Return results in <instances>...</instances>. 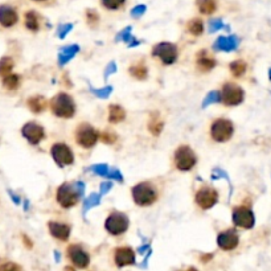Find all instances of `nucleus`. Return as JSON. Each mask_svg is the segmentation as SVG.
<instances>
[{
    "instance_id": "nucleus-1",
    "label": "nucleus",
    "mask_w": 271,
    "mask_h": 271,
    "mask_svg": "<svg viewBox=\"0 0 271 271\" xmlns=\"http://www.w3.org/2000/svg\"><path fill=\"white\" fill-rule=\"evenodd\" d=\"M52 111L60 118H72L76 112V105L70 95L65 93L57 94L51 102Z\"/></svg>"
},
{
    "instance_id": "nucleus-2",
    "label": "nucleus",
    "mask_w": 271,
    "mask_h": 271,
    "mask_svg": "<svg viewBox=\"0 0 271 271\" xmlns=\"http://www.w3.org/2000/svg\"><path fill=\"white\" fill-rule=\"evenodd\" d=\"M132 197L136 205L148 206L156 201V190L148 182H140L132 188Z\"/></svg>"
},
{
    "instance_id": "nucleus-3",
    "label": "nucleus",
    "mask_w": 271,
    "mask_h": 271,
    "mask_svg": "<svg viewBox=\"0 0 271 271\" xmlns=\"http://www.w3.org/2000/svg\"><path fill=\"white\" fill-rule=\"evenodd\" d=\"M197 163L194 152L188 146H181L175 152V166L180 171L192 170Z\"/></svg>"
},
{
    "instance_id": "nucleus-4",
    "label": "nucleus",
    "mask_w": 271,
    "mask_h": 271,
    "mask_svg": "<svg viewBox=\"0 0 271 271\" xmlns=\"http://www.w3.org/2000/svg\"><path fill=\"white\" fill-rule=\"evenodd\" d=\"M105 228L112 236L123 234L128 228V217L120 212H112L106 220Z\"/></svg>"
},
{
    "instance_id": "nucleus-5",
    "label": "nucleus",
    "mask_w": 271,
    "mask_h": 271,
    "mask_svg": "<svg viewBox=\"0 0 271 271\" xmlns=\"http://www.w3.org/2000/svg\"><path fill=\"white\" fill-rule=\"evenodd\" d=\"M234 127L228 119H217L210 128V134L216 142H228L233 135Z\"/></svg>"
},
{
    "instance_id": "nucleus-6",
    "label": "nucleus",
    "mask_w": 271,
    "mask_h": 271,
    "mask_svg": "<svg viewBox=\"0 0 271 271\" xmlns=\"http://www.w3.org/2000/svg\"><path fill=\"white\" fill-rule=\"evenodd\" d=\"M78 193L76 188L73 185H70L68 182L62 184L57 190V201L58 204L65 208V209H69L72 206H74L78 201Z\"/></svg>"
},
{
    "instance_id": "nucleus-7",
    "label": "nucleus",
    "mask_w": 271,
    "mask_h": 271,
    "mask_svg": "<svg viewBox=\"0 0 271 271\" xmlns=\"http://www.w3.org/2000/svg\"><path fill=\"white\" fill-rule=\"evenodd\" d=\"M76 139L80 146L84 148H91L98 140V132L90 124H80L76 132Z\"/></svg>"
},
{
    "instance_id": "nucleus-8",
    "label": "nucleus",
    "mask_w": 271,
    "mask_h": 271,
    "mask_svg": "<svg viewBox=\"0 0 271 271\" xmlns=\"http://www.w3.org/2000/svg\"><path fill=\"white\" fill-rule=\"evenodd\" d=\"M152 54L155 57H159L163 61V64L166 65H171L176 61L178 58V48L176 45L171 43H160L156 44L154 49H152Z\"/></svg>"
},
{
    "instance_id": "nucleus-9",
    "label": "nucleus",
    "mask_w": 271,
    "mask_h": 271,
    "mask_svg": "<svg viewBox=\"0 0 271 271\" xmlns=\"http://www.w3.org/2000/svg\"><path fill=\"white\" fill-rule=\"evenodd\" d=\"M221 98L226 106H237L244 101V90L236 84H226L222 88Z\"/></svg>"
},
{
    "instance_id": "nucleus-10",
    "label": "nucleus",
    "mask_w": 271,
    "mask_h": 271,
    "mask_svg": "<svg viewBox=\"0 0 271 271\" xmlns=\"http://www.w3.org/2000/svg\"><path fill=\"white\" fill-rule=\"evenodd\" d=\"M51 154L54 162L57 163V166L61 167V168L65 166H69V164H72L74 162L73 152H72V150L66 144H54L51 150Z\"/></svg>"
},
{
    "instance_id": "nucleus-11",
    "label": "nucleus",
    "mask_w": 271,
    "mask_h": 271,
    "mask_svg": "<svg viewBox=\"0 0 271 271\" xmlns=\"http://www.w3.org/2000/svg\"><path fill=\"white\" fill-rule=\"evenodd\" d=\"M217 200H218V194L213 188H209V186H204L196 194V202L204 210L213 208Z\"/></svg>"
},
{
    "instance_id": "nucleus-12",
    "label": "nucleus",
    "mask_w": 271,
    "mask_h": 271,
    "mask_svg": "<svg viewBox=\"0 0 271 271\" xmlns=\"http://www.w3.org/2000/svg\"><path fill=\"white\" fill-rule=\"evenodd\" d=\"M233 221L240 228L252 229L254 226V214L249 208L238 206L233 210Z\"/></svg>"
},
{
    "instance_id": "nucleus-13",
    "label": "nucleus",
    "mask_w": 271,
    "mask_h": 271,
    "mask_svg": "<svg viewBox=\"0 0 271 271\" xmlns=\"http://www.w3.org/2000/svg\"><path fill=\"white\" fill-rule=\"evenodd\" d=\"M21 134L25 139L29 142L31 144L36 146L39 144L41 140L44 139L45 136V132H44V128L40 126V124L35 123V122H31V123H27L21 130Z\"/></svg>"
},
{
    "instance_id": "nucleus-14",
    "label": "nucleus",
    "mask_w": 271,
    "mask_h": 271,
    "mask_svg": "<svg viewBox=\"0 0 271 271\" xmlns=\"http://www.w3.org/2000/svg\"><path fill=\"white\" fill-rule=\"evenodd\" d=\"M68 256H69L70 261L73 262V265H76L77 268H86L90 262V258L88 256V253L78 245H72L68 249Z\"/></svg>"
},
{
    "instance_id": "nucleus-15",
    "label": "nucleus",
    "mask_w": 271,
    "mask_h": 271,
    "mask_svg": "<svg viewBox=\"0 0 271 271\" xmlns=\"http://www.w3.org/2000/svg\"><path fill=\"white\" fill-rule=\"evenodd\" d=\"M217 244L224 250H233L238 245V234L236 230H226L220 233L217 237Z\"/></svg>"
},
{
    "instance_id": "nucleus-16",
    "label": "nucleus",
    "mask_w": 271,
    "mask_h": 271,
    "mask_svg": "<svg viewBox=\"0 0 271 271\" xmlns=\"http://www.w3.org/2000/svg\"><path fill=\"white\" fill-rule=\"evenodd\" d=\"M240 45V39L237 36L232 35L229 37H225V36H221L216 40V43L213 45L214 51H222V52H232L236 51L237 48Z\"/></svg>"
},
{
    "instance_id": "nucleus-17",
    "label": "nucleus",
    "mask_w": 271,
    "mask_h": 271,
    "mask_svg": "<svg viewBox=\"0 0 271 271\" xmlns=\"http://www.w3.org/2000/svg\"><path fill=\"white\" fill-rule=\"evenodd\" d=\"M115 262L119 268L135 264V253L131 248H119L115 250Z\"/></svg>"
},
{
    "instance_id": "nucleus-18",
    "label": "nucleus",
    "mask_w": 271,
    "mask_h": 271,
    "mask_svg": "<svg viewBox=\"0 0 271 271\" xmlns=\"http://www.w3.org/2000/svg\"><path fill=\"white\" fill-rule=\"evenodd\" d=\"M19 20L17 12L9 5H1L0 7V24L5 28L13 27Z\"/></svg>"
},
{
    "instance_id": "nucleus-19",
    "label": "nucleus",
    "mask_w": 271,
    "mask_h": 271,
    "mask_svg": "<svg viewBox=\"0 0 271 271\" xmlns=\"http://www.w3.org/2000/svg\"><path fill=\"white\" fill-rule=\"evenodd\" d=\"M49 230L53 237H56L57 240L66 241L69 238L70 228L65 224H60V222H49Z\"/></svg>"
},
{
    "instance_id": "nucleus-20",
    "label": "nucleus",
    "mask_w": 271,
    "mask_h": 271,
    "mask_svg": "<svg viewBox=\"0 0 271 271\" xmlns=\"http://www.w3.org/2000/svg\"><path fill=\"white\" fill-rule=\"evenodd\" d=\"M78 52H80V47H78L77 44H73V45H68V47L62 48L61 52L58 53V64H60V65H65L66 62H69Z\"/></svg>"
},
{
    "instance_id": "nucleus-21",
    "label": "nucleus",
    "mask_w": 271,
    "mask_h": 271,
    "mask_svg": "<svg viewBox=\"0 0 271 271\" xmlns=\"http://www.w3.org/2000/svg\"><path fill=\"white\" fill-rule=\"evenodd\" d=\"M126 118V111L119 105H111L108 110V120L111 123H119Z\"/></svg>"
},
{
    "instance_id": "nucleus-22",
    "label": "nucleus",
    "mask_w": 271,
    "mask_h": 271,
    "mask_svg": "<svg viewBox=\"0 0 271 271\" xmlns=\"http://www.w3.org/2000/svg\"><path fill=\"white\" fill-rule=\"evenodd\" d=\"M196 4L202 15H212L217 8L216 0H196Z\"/></svg>"
},
{
    "instance_id": "nucleus-23",
    "label": "nucleus",
    "mask_w": 271,
    "mask_h": 271,
    "mask_svg": "<svg viewBox=\"0 0 271 271\" xmlns=\"http://www.w3.org/2000/svg\"><path fill=\"white\" fill-rule=\"evenodd\" d=\"M197 65L198 69H201L202 72H208V70H212L216 66V61L213 58L208 57L205 54V51H202L201 56H198Z\"/></svg>"
},
{
    "instance_id": "nucleus-24",
    "label": "nucleus",
    "mask_w": 271,
    "mask_h": 271,
    "mask_svg": "<svg viewBox=\"0 0 271 271\" xmlns=\"http://www.w3.org/2000/svg\"><path fill=\"white\" fill-rule=\"evenodd\" d=\"M28 106H29V108H31L32 111L36 112V114H39V112H43L44 110H45V107H47V102H45V99H44L43 97L37 95V97L31 98V99L28 101Z\"/></svg>"
},
{
    "instance_id": "nucleus-25",
    "label": "nucleus",
    "mask_w": 271,
    "mask_h": 271,
    "mask_svg": "<svg viewBox=\"0 0 271 271\" xmlns=\"http://www.w3.org/2000/svg\"><path fill=\"white\" fill-rule=\"evenodd\" d=\"M101 204V194L98 193H91L88 198L84 200V208H82V212L84 214L88 213V210L94 208V206H98Z\"/></svg>"
},
{
    "instance_id": "nucleus-26",
    "label": "nucleus",
    "mask_w": 271,
    "mask_h": 271,
    "mask_svg": "<svg viewBox=\"0 0 271 271\" xmlns=\"http://www.w3.org/2000/svg\"><path fill=\"white\" fill-rule=\"evenodd\" d=\"M25 25L29 31H39L40 28V23H39V16L37 13L33 11L28 12L27 15H25Z\"/></svg>"
},
{
    "instance_id": "nucleus-27",
    "label": "nucleus",
    "mask_w": 271,
    "mask_h": 271,
    "mask_svg": "<svg viewBox=\"0 0 271 271\" xmlns=\"http://www.w3.org/2000/svg\"><path fill=\"white\" fill-rule=\"evenodd\" d=\"M188 31L194 36H200L204 31V24L200 19H193L190 20L189 23H188Z\"/></svg>"
},
{
    "instance_id": "nucleus-28",
    "label": "nucleus",
    "mask_w": 271,
    "mask_h": 271,
    "mask_svg": "<svg viewBox=\"0 0 271 271\" xmlns=\"http://www.w3.org/2000/svg\"><path fill=\"white\" fill-rule=\"evenodd\" d=\"M12 68H13L12 58L4 57L0 60V76H8V74H11Z\"/></svg>"
},
{
    "instance_id": "nucleus-29",
    "label": "nucleus",
    "mask_w": 271,
    "mask_h": 271,
    "mask_svg": "<svg viewBox=\"0 0 271 271\" xmlns=\"http://www.w3.org/2000/svg\"><path fill=\"white\" fill-rule=\"evenodd\" d=\"M230 70H232V73L236 76V77H241V76H244V73L246 72V64L244 61H233L230 64Z\"/></svg>"
},
{
    "instance_id": "nucleus-30",
    "label": "nucleus",
    "mask_w": 271,
    "mask_h": 271,
    "mask_svg": "<svg viewBox=\"0 0 271 271\" xmlns=\"http://www.w3.org/2000/svg\"><path fill=\"white\" fill-rule=\"evenodd\" d=\"M221 101H222V98H221V93H218V91H210V93L205 97L204 102H202V108H206L209 105L218 103V102H221Z\"/></svg>"
},
{
    "instance_id": "nucleus-31",
    "label": "nucleus",
    "mask_w": 271,
    "mask_h": 271,
    "mask_svg": "<svg viewBox=\"0 0 271 271\" xmlns=\"http://www.w3.org/2000/svg\"><path fill=\"white\" fill-rule=\"evenodd\" d=\"M130 73L132 77L138 78V80H144L147 77V68L144 65H135L130 68Z\"/></svg>"
},
{
    "instance_id": "nucleus-32",
    "label": "nucleus",
    "mask_w": 271,
    "mask_h": 271,
    "mask_svg": "<svg viewBox=\"0 0 271 271\" xmlns=\"http://www.w3.org/2000/svg\"><path fill=\"white\" fill-rule=\"evenodd\" d=\"M3 84L5 88H8V89H11V90L16 89L20 84L19 76H17V74H8V76L4 77Z\"/></svg>"
},
{
    "instance_id": "nucleus-33",
    "label": "nucleus",
    "mask_w": 271,
    "mask_h": 271,
    "mask_svg": "<svg viewBox=\"0 0 271 271\" xmlns=\"http://www.w3.org/2000/svg\"><path fill=\"white\" fill-rule=\"evenodd\" d=\"M102 5L107 9H111V11H115V9H119L122 5L124 4L126 0H101Z\"/></svg>"
},
{
    "instance_id": "nucleus-34",
    "label": "nucleus",
    "mask_w": 271,
    "mask_h": 271,
    "mask_svg": "<svg viewBox=\"0 0 271 271\" xmlns=\"http://www.w3.org/2000/svg\"><path fill=\"white\" fill-rule=\"evenodd\" d=\"M94 95H97L98 98L101 99H107L110 97V94L112 93V88L111 86H105V88H101V89H91Z\"/></svg>"
},
{
    "instance_id": "nucleus-35",
    "label": "nucleus",
    "mask_w": 271,
    "mask_h": 271,
    "mask_svg": "<svg viewBox=\"0 0 271 271\" xmlns=\"http://www.w3.org/2000/svg\"><path fill=\"white\" fill-rule=\"evenodd\" d=\"M131 40H132L131 27H127V28H124L123 31L118 33L115 41H116V43H119V41H124V43L128 44L130 41H131Z\"/></svg>"
},
{
    "instance_id": "nucleus-36",
    "label": "nucleus",
    "mask_w": 271,
    "mask_h": 271,
    "mask_svg": "<svg viewBox=\"0 0 271 271\" xmlns=\"http://www.w3.org/2000/svg\"><path fill=\"white\" fill-rule=\"evenodd\" d=\"M90 171H93L97 175H101V176H106L107 178L110 167L107 164H105V163H101V164H95V166L90 167Z\"/></svg>"
},
{
    "instance_id": "nucleus-37",
    "label": "nucleus",
    "mask_w": 271,
    "mask_h": 271,
    "mask_svg": "<svg viewBox=\"0 0 271 271\" xmlns=\"http://www.w3.org/2000/svg\"><path fill=\"white\" fill-rule=\"evenodd\" d=\"M148 128H150V131L154 134V135H159L160 131H162L163 128V123L160 122L158 118H154V119L150 122V126H148Z\"/></svg>"
},
{
    "instance_id": "nucleus-38",
    "label": "nucleus",
    "mask_w": 271,
    "mask_h": 271,
    "mask_svg": "<svg viewBox=\"0 0 271 271\" xmlns=\"http://www.w3.org/2000/svg\"><path fill=\"white\" fill-rule=\"evenodd\" d=\"M72 29H73V24H64V25H60L57 31V36L60 39H65L66 35H68Z\"/></svg>"
},
{
    "instance_id": "nucleus-39",
    "label": "nucleus",
    "mask_w": 271,
    "mask_h": 271,
    "mask_svg": "<svg viewBox=\"0 0 271 271\" xmlns=\"http://www.w3.org/2000/svg\"><path fill=\"white\" fill-rule=\"evenodd\" d=\"M224 27H225L224 23H222V20H220V19L210 20L209 21V32H212V33H214V32H217V31H220V29H222Z\"/></svg>"
},
{
    "instance_id": "nucleus-40",
    "label": "nucleus",
    "mask_w": 271,
    "mask_h": 271,
    "mask_svg": "<svg viewBox=\"0 0 271 271\" xmlns=\"http://www.w3.org/2000/svg\"><path fill=\"white\" fill-rule=\"evenodd\" d=\"M107 178L115 179V180H118L119 182L123 181V176H122V174H120V171L118 170V168H110Z\"/></svg>"
},
{
    "instance_id": "nucleus-41",
    "label": "nucleus",
    "mask_w": 271,
    "mask_h": 271,
    "mask_svg": "<svg viewBox=\"0 0 271 271\" xmlns=\"http://www.w3.org/2000/svg\"><path fill=\"white\" fill-rule=\"evenodd\" d=\"M146 5H136V7H134L131 9V16L132 17H140L142 15H144V12H146Z\"/></svg>"
},
{
    "instance_id": "nucleus-42",
    "label": "nucleus",
    "mask_w": 271,
    "mask_h": 271,
    "mask_svg": "<svg viewBox=\"0 0 271 271\" xmlns=\"http://www.w3.org/2000/svg\"><path fill=\"white\" fill-rule=\"evenodd\" d=\"M116 72V64L115 62H110L105 70V80H107L111 74H114Z\"/></svg>"
},
{
    "instance_id": "nucleus-43",
    "label": "nucleus",
    "mask_w": 271,
    "mask_h": 271,
    "mask_svg": "<svg viewBox=\"0 0 271 271\" xmlns=\"http://www.w3.org/2000/svg\"><path fill=\"white\" fill-rule=\"evenodd\" d=\"M221 176H224L226 180H228V182H230V180H229V176L228 174L225 172V171L220 170V168H217V170L213 171V175H212V178H213V180H217L218 178H221Z\"/></svg>"
},
{
    "instance_id": "nucleus-44",
    "label": "nucleus",
    "mask_w": 271,
    "mask_h": 271,
    "mask_svg": "<svg viewBox=\"0 0 271 271\" xmlns=\"http://www.w3.org/2000/svg\"><path fill=\"white\" fill-rule=\"evenodd\" d=\"M74 188H76V190H77V193L80 197H82L84 196V192H85V184L82 181H77L76 184H74Z\"/></svg>"
},
{
    "instance_id": "nucleus-45",
    "label": "nucleus",
    "mask_w": 271,
    "mask_h": 271,
    "mask_svg": "<svg viewBox=\"0 0 271 271\" xmlns=\"http://www.w3.org/2000/svg\"><path fill=\"white\" fill-rule=\"evenodd\" d=\"M0 271H20V269L15 264H5L0 268Z\"/></svg>"
},
{
    "instance_id": "nucleus-46",
    "label": "nucleus",
    "mask_w": 271,
    "mask_h": 271,
    "mask_svg": "<svg viewBox=\"0 0 271 271\" xmlns=\"http://www.w3.org/2000/svg\"><path fill=\"white\" fill-rule=\"evenodd\" d=\"M103 142L105 143H114L116 140V136L114 135V134H110V132H106V134H103Z\"/></svg>"
},
{
    "instance_id": "nucleus-47",
    "label": "nucleus",
    "mask_w": 271,
    "mask_h": 271,
    "mask_svg": "<svg viewBox=\"0 0 271 271\" xmlns=\"http://www.w3.org/2000/svg\"><path fill=\"white\" fill-rule=\"evenodd\" d=\"M88 20L90 24L97 23L98 21V13L95 11H88Z\"/></svg>"
},
{
    "instance_id": "nucleus-48",
    "label": "nucleus",
    "mask_w": 271,
    "mask_h": 271,
    "mask_svg": "<svg viewBox=\"0 0 271 271\" xmlns=\"http://www.w3.org/2000/svg\"><path fill=\"white\" fill-rule=\"evenodd\" d=\"M112 188V184L110 181H106V182H102L101 184V194H106L110 192V189Z\"/></svg>"
},
{
    "instance_id": "nucleus-49",
    "label": "nucleus",
    "mask_w": 271,
    "mask_h": 271,
    "mask_svg": "<svg viewBox=\"0 0 271 271\" xmlns=\"http://www.w3.org/2000/svg\"><path fill=\"white\" fill-rule=\"evenodd\" d=\"M147 250H150V245H143V246H140V248L138 249V253H139V254H144Z\"/></svg>"
},
{
    "instance_id": "nucleus-50",
    "label": "nucleus",
    "mask_w": 271,
    "mask_h": 271,
    "mask_svg": "<svg viewBox=\"0 0 271 271\" xmlns=\"http://www.w3.org/2000/svg\"><path fill=\"white\" fill-rule=\"evenodd\" d=\"M139 44H140L139 40H136V39H134V37H132L131 41H130V43H128V47H130V48H134V47H136V45H139Z\"/></svg>"
},
{
    "instance_id": "nucleus-51",
    "label": "nucleus",
    "mask_w": 271,
    "mask_h": 271,
    "mask_svg": "<svg viewBox=\"0 0 271 271\" xmlns=\"http://www.w3.org/2000/svg\"><path fill=\"white\" fill-rule=\"evenodd\" d=\"M9 194H11V197L13 198V202H15V204H17V205H19V204H20V198L17 197V196H16V194L12 193V192H9Z\"/></svg>"
},
{
    "instance_id": "nucleus-52",
    "label": "nucleus",
    "mask_w": 271,
    "mask_h": 271,
    "mask_svg": "<svg viewBox=\"0 0 271 271\" xmlns=\"http://www.w3.org/2000/svg\"><path fill=\"white\" fill-rule=\"evenodd\" d=\"M54 256H56V261L60 260V253H58V252H54Z\"/></svg>"
},
{
    "instance_id": "nucleus-53",
    "label": "nucleus",
    "mask_w": 271,
    "mask_h": 271,
    "mask_svg": "<svg viewBox=\"0 0 271 271\" xmlns=\"http://www.w3.org/2000/svg\"><path fill=\"white\" fill-rule=\"evenodd\" d=\"M185 271H197V270H196V269H194V268H189V269H186Z\"/></svg>"
},
{
    "instance_id": "nucleus-54",
    "label": "nucleus",
    "mask_w": 271,
    "mask_h": 271,
    "mask_svg": "<svg viewBox=\"0 0 271 271\" xmlns=\"http://www.w3.org/2000/svg\"><path fill=\"white\" fill-rule=\"evenodd\" d=\"M269 73H270V74H269V77H270V80H271V69L269 70Z\"/></svg>"
},
{
    "instance_id": "nucleus-55",
    "label": "nucleus",
    "mask_w": 271,
    "mask_h": 271,
    "mask_svg": "<svg viewBox=\"0 0 271 271\" xmlns=\"http://www.w3.org/2000/svg\"><path fill=\"white\" fill-rule=\"evenodd\" d=\"M35 1H45V0H35Z\"/></svg>"
}]
</instances>
